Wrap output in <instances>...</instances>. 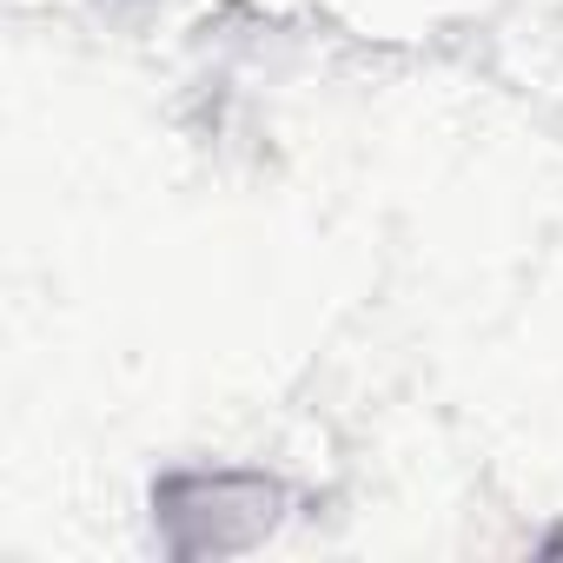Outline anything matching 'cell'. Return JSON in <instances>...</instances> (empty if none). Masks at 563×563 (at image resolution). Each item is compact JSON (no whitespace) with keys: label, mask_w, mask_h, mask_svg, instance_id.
<instances>
[{"label":"cell","mask_w":563,"mask_h":563,"mask_svg":"<svg viewBox=\"0 0 563 563\" xmlns=\"http://www.w3.org/2000/svg\"><path fill=\"white\" fill-rule=\"evenodd\" d=\"M286 504L292 490L265 471H166L153 484V530L173 556H239L278 530Z\"/></svg>","instance_id":"obj_1"}]
</instances>
